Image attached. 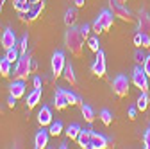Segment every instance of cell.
I'll return each mask as SVG.
<instances>
[{"mask_svg":"<svg viewBox=\"0 0 150 149\" xmlns=\"http://www.w3.org/2000/svg\"><path fill=\"white\" fill-rule=\"evenodd\" d=\"M7 104H9V106H11V108H13V106H14V104H16V97H14V95H11V94H9V97H7Z\"/></svg>","mask_w":150,"mask_h":149,"instance_id":"f35d334b","label":"cell"},{"mask_svg":"<svg viewBox=\"0 0 150 149\" xmlns=\"http://www.w3.org/2000/svg\"><path fill=\"white\" fill-rule=\"evenodd\" d=\"M100 120H102L105 126H109V124L112 122V115H111L109 110H102V111H100Z\"/></svg>","mask_w":150,"mask_h":149,"instance_id":"f546056e","label":"cell"},{"mask_svg":"<svg viewBox=\"0 0 150 149\" xmlns=\"http://www.w3.org/2000/svg\"><path fill=\"white\" fill-rule=\"evenodd\" d=\"M88 45H89V49L95 52V54L100 50V40L97 38V36H91V38H88Z\"/></svg>","mask_w":150,"mask_h":149,"instance_id":"83f0119b","label":"cell"},{"mask_svg":"<svg viewBox=\"0 0 150 149\" xmlns=\"http://www.w3.org/2000/svg\"><path fill=\"white\" fill-rule=\"evenodd\" d=\"M34 88H41V77H34Z\"/></svg>","mask_w":150,"mask_h":149,"instance_id":"60d3db41","label":"cell"},{"mask_svg":"<svg viewBox=\"0 0 150 149\" xmlns=\"http://www.w3.org/2000/svg\"><path fill=\"white\" fill-rule=\"evenodd\" d=\"M111 11L115 16H118L123 22H132V13H130L127 7H123V4H118L115 0H111Z\"/></svg>","mask_w":150,"mask_h":149,"instance_id":"52a82bcc","label":"cell"},{"mask_svg":"<svg viewBox=\"0 0 150 149\" xmlns=\"http://www.w3.org/2000/svg\"><path fill=\"white\" fill-rule=\"evenodd\" d=\"M64 67H66L64 52H63V50L54 52V56H52V74H54V77H59V76H63Z\"/></svg>","mask_w":150,"mask_h":149,"instance_id":"277c9868","label":"cell"},{"mask_svg":"<svg viewBox=\"0 0 150 149\" xmlns=\"http://www.w3.org/2000/svg\"><path fill=\"white\" fill-rule=\"evenodd\" d=\"M9 94L14 95L16 99L23 97V95H25V81H23V79H16L14 83H11V85H9Z\"/></svg>","mask_w":150,"mask_h":149,"instance_id":"30bf717a","label":"cell"},{"mask_svg":"<svg viewBox=\"0 0 150 149\" xmlns=\"http://www.w3.org/2000/svg\"><path fill=\"white\" fill-rule=\"evenodd\" d=\"M91 29H93V32H95V34H102V32H104V27H102V24H100V20H98V16H97V20L93 22Z\"/></svg>","mask_w":150,"mask_h":149,"instance_id":"d6a6232c","label":"cell"},{"mask_svg":"<svg viewBox=\"0 0 150 149\" xmlns=\"http://www.w3.org/2000/svg\"><path fill=\"white\" fill-rule=\"evenodd\" d=\"M81 113H82V117H84L88 122H93V120H95V111H93V108L88 106V104H81Z\"/></svg>","mask_w":150,"mask_h":149,"instance_id":"44dd1931","label":"cell"},{"mask_svg":"<svg viewBox=\"0 0 150 149\" xmlns=\"http://www.w3.org/2000/svg\"><path fill=\"white\" fill-rule=\"evenodd\" d=\"M143 144H145L146 149H150V126H148V129H146L145 135H143Z\"/></svg>","mask_w":150,"mask_h":149,"instance_id":"d590c367","label":"cell"},{"mask_svg":"<svg viewBox=\"0 0 150 149\" xmlns=\"http://www.w3.org/2000/svg\"><path fill=\"white\" fill-rule=\"evenodd\" d=\"M66 137H68V140H77V137H79V133H81V126L79 124H70L68 128H66Z\"/></svg>","mask_w":150,"mask_h":149,"instance_id":"ffe728a7","label":"cell"},{"mask_svg":"<svg viewBox=\"0 0 150 149\" xmlns=\"http://www.w3.org/2000/svg\"><path fill=\"white\" fill-rule=\"evenodd\" d=\"M129 119H130V120L136 119V108H129Z\"/></svg>","mask_w":150,"mask_h":149,"instance_id":"ab89813d","label":"cell"},{"mask_svg":"<svg viewBox=\"0 0 150 149\" xmlns=\"http://www.w3.org/2000/svg\"><path fill=\"white\" fill-rule=\"evenodd\" d=\"M145 58H146V56H145V54H143V52L139 50V47H138V49L134 50V61H136L138 65H143V61H145Z\"/></svg>","mask_w":150,"mask_h":149,"instance_id":"1f68e13d","label":"cell"},{"mask_svg":"<svg viewBox=\"0 0 150 149\" xmlns=\"http://www.w3.org/2000/svg\"><path fill=\"white\" fill-rule=\"evenodd\" d=\"M27 45H29V36L23 34V38H22L20 45H18V49H20V54H27Z\"/></svg>","mask_w":150,"mask_h":149,"instance_id":"4dcf8cb0","label":"cell"},{"mask_svg":"<svg viewBox=\"0 0 150 149\" xmlns=\"http://www.w3.org/2000/svg\"><path fill=\"white\" fill-rule=\"evenodd\" d=\"M141 67H143V70L146 72V76L150 77V54L145 58V61H143V65H141Z\"/></svg>","mask_w":150,"mask_h":149,"instance_id":"e575fe53","label":"cell"},{"mask_svg":"<svg viewBox=\"0 0 150 149\" xmlns=\"http://www.w3.org/2000/svg\"><path fill=\"white\" fill-rule=\"evenodd\" d=\"M48 131H50V135H54V137H59V135H61V131H63V124H61L59 120H55V122L52 120Z\"/></svg>","mask_w":150,"mask_h":149,"instance_id":"484cf974","label":"cell"},{"mask_svg":"<svg viewBox=\"0 0 150 149\" xmlns=\"http://www.w3.org/2000/svg\"><path fill=\"white\" fill-rule=\"evenodd\" d=\"M111 88H112V92H115V95L125 97V95L129 94V79H127V76H123V74H118V76L112 79Z\"/></svg>","mask_w":150,"mask_h":149,"instance_id":"3957f363","label":"cell"},{"mask_svg":"<svg viewBox=\"0 0 150 149\" xmlns=\"http://www.w3.org/2000/svg\"><path fill=\"white\" fill-rule=\"evenodd\" d=\"M43 7H45V2H43V0H38L36 4H32L30 9L27 11V20H29V22L38 20V18L41 16V13H43Z\"/></svg>","mask_w":150,"mask_h":149,"instance_id":"ba28073f","label":"cell"},{"mask_svg":"<svg viewBox=\"0 0 150 149\" xmlns=\"http://www.w3.org/2000/svg\"><path fill=\"white\" fill-rule=\"evenodd\" d=\"M54 106H55V110H64L66 106H70V102H68V99H66V95H64V90H63V88H57V90H55Z\"/></svg>","mask_w":150,"mask_h":149,"instance_id":"9a60e30c","label":"cell"},{"mask_svg":"<svg viewBox=\"0 0 150 149\" xmlns=\"http://www.w3.org/2000/svg\"><path fill=\"white\" fill-rule=\"evenodd\" d=\"M84 36H82V32H81V29H77V27H68V31H66V36H64V45H66V49L75 56V58H81L82 56V49H84Z\"/></svg>","mask_w":150,"mask_h":149,"instance_id":"6da1fadb","label":"cell"},{"mask_svg":"<svg viewBox=\"0 0 150 149\" xmlns=\"http://www.w3.org/2000/svg\"><path fill=\"white\" fill-rule=\"evenodd\" d=\"M75 20H77V9H68L66 13H64V24L68 25V27H71L73 24H75Z\"/></svg>","mask_w":150,"mask_h":149,"instance_id":"cb8c5ba5","label":"cell"},{"mask_svg":"<svg viewBox=\"0 0 150 149\" xmlns=\"http://www.w3.org/2000/svg\"><path fill=\"white\" fill-rule=\"evenodd\" d=\"M148 94H146V92H141V95L138 97V102H136V108L138 110H141V111H145L146 108H148Z\"/></svg>","mask_w":150,"mask_h":149,"instance_id":"d4e9b609","label":"cell"},{"mask_svg":"<svg viewBox=\"0 0 150 149\" xmlns=\"http://www.w3.org/2000/svg\"><path fill=\"white\" fill-rule=\"evenodd\" d=\"M6 58H7L11 63H16L18 59H20V49H18L16 45L11 47V49H7V50H6Z\"/></svg>","mask_w":150,"mask_h":149,"instance_id":"7402d4cb","label":"cell"},{"mask_svg":"<svg viewBox=\"0 0 150 149\" xmlns=\"http://www.w3.org/2000/svg\"><path fill=\"white\" fill-rule=\"evenodd\" d=\"M91 72L95 74L97 77H104L105 76V54H104L102 49L97 52V58H95V61H93V65H91Z\"/></svg>","mask_w":150,"mask_h":149,"instance_id":"8992f818","label":"cell"},{"mask_svg":"<svg viewBox=\"0 0 150 149\" xmlns=\"http://www.w3.org/2000/svg\"><path fill=\"white\" fill-rule=\"evenodd\" d=\"M13 6H14V9L18 11V13H27L29 9H30V4L27 2H18V0H13Z\"/></svg>","mask_w":150,"mask_h":149,"instance_id":"4316f807","label":"cell"},{"mask_svg":"<svg viewBox=\"0 0 150 149\" xmlns=\"http://www.w3.org/2000/svg\"><path fill=\"white\" fill-rule=\"evenodd\" d=\"M107 142L109 140L100 133H93L91 135V149H104V147H107Z\"/></svg>","mask_w":150,"mask_h":149,"instance_id":"e0dca14e","label":"cell"},{"mask_svg":"<svg viewBox=\"0 0 150 149\" xmlns=\"http://www.w3.org/2000/svg\"><path fill=\"white\" fill-rule=\"evenodd\" d=\"M59 147H61V149H66V147H68V142H61Z\"/></svg>","mask_w":150,"mask_h":149,"instance_id":"7bdbcfd3","label":"cell"},{"mask_svg":"<svg viewBox=\"0 0 150 149\" xmlns=\"http://www.w3.org/2000/svg\"><path fill=\"white\" fill-rule=\"evenodd\" d=\"M115 2H118V4H123V6H125V4L129 2V0H115Z\"/></svg>","mask_w":150,"mask_h":149,"instance_id":"ee69618b","label":"cell"},{"mask_svg":"<svg viewBox=\"0 0 150 149\" xmlns=\"http://www.w3.org/2000/svg\"><path fill=\"white\" fill-rule=\"evenodd\" d=\"M134 45H136V47H141V32H138V34L134 36Z\"/></svg>","mask_w":150,"mask_h":149,"instance_id":"74e56055","label":"cell"},{"mask_svg":"<svg viewBox=\"0 0 150 149\" xmlns=\"http://www.w3.org/2000/svg\"><path fill=\"white\" fill-rule=\"evenodd\" d=\"M84 2H86V0H75V6H77V7H82Z\"/></svg>","mask_w":150,"mask_h":149,"instance_id":"b9f144b4","label":"cell"},{"mask_svg":"<svg viewBox=\"0 0 150 149\" xmlns=\"http://www.w3.org/2000/svg\"><path fill=\"white\" fill-rule=\"evenodd\" d=\"M91 135H93V129H81V133L77 137V144L82 149H91Z\"/></svg>","mask_w":150,"mask_h":149,"instance_id":"7c38bea8","label":"cell"},{"mask_svg":"<svg viewBox=\"0 0 150 149\" xmlns=\"http://www.w3.org/2000/svg\"><path fill=\"white\" fill-rule=\"evenodd\" d=\"M11 61L7 59V58H4V59H0V76L2 77H7L9 74H11Z\"/></svg>","mask_w":150,"mask_h":149,"instance_id":"603a6c76","label":"cell"},{"mask_svg":"<svg viewBox=\"0 0 150 149\" xmlns=\"http://www.w3.org/2000/svg\"><path fill=\"white\" fill-rule=\"evenodd\" d=\"M0 43H2V47H4L6 50H7V49H11V47H14V45H16V36H14V31L7 27V29L2 32Z\"/></svg>","mask_w":150,"mask_h":149,"instance_id":"9c48e42d","label":"cell"},{"mask_svg":"<svg viewBox=\"0 0 150 149\" xmlns=\"http://www.w3.org/2000/svg\"><path fill=\"white\" fill-rule=\"evenodd\" d=\"M141 47H145V49H148V47H150V34L141 32Z\"/></svg>","mask_w":150,"mask_h":149,"instance_id":"836d02e7","label":"cell"},{"mask_svg":"<svg viewBox=\"0 0 150 149\" xmlns=\"http://www.w3.org/2000/svg\"><path fill=\"white\" fill-rule=\"evenodd\" d=\"M79 29H81V32H82L84 38H88V34H89V29H91V27H89L88 24H84V25H82V27H79Z\"/></svg>","mask_w":150,"mask_h":149,"instance_id":"8d00e7d4","label":"cell"},{"mask_svg":"<svg viewBox=\"0 0 150 149\" xmlns=\"http://www.w3.org/2000/svg\"><path fill=\"white\" fill-rule=\"evenodd\" d=\"M32 72V59L29 58V54H22L20 56V59L16 61V67H14V72H13V76L16 79H27L29 77V74Z\"/></svg>","mask_w":150,"mask_h":149,"instance_id":"7a4b0ae2","label":"cell"},{"mask_svg":"<svg viewBox=\"0 0 150 149\" xmlns=\"http://www.w3.org/2000/svg\"><path fill=\"white\" fill-rule=\"evenodd\" d=\"M98 20H100L104 31H109V29L112 27V24H115V14H112V11H109V9H104V11L98 14Z\"/></svg>","mask_w":150,"mask_h":149,"instance_id":"8fae6325","label":"cell"},{"mask_svg":"<svg viewBox=\"0 0 150 149\" xmlns=\"http://www.w3.org/2000/svg\"><path fill=\"white\" fill-rule=\"evenodd\" d=\"M40 101H41V88H34L27 95V108H34Z\"/></svg>","mask_w":150,"mask_h":149,"instance_id":"ac0fdd59","label":"cell"},{"mask_svg":"<svg viewBox=\"0 0 150 149\" xmlns=\"http://www.w3.org/2000/svg\"><path fill=\"white\" fill-rule=\"evenodd\" d=\"M63 77L71 85V86H75L77 85V77H75V72H73V67H71V63L70 65H66L64 67V72H63Z\"/></svg>","mask_w":150,"mask_h":149,"instance_id":"d6986e66","label":"cell"},{"mask_svg":"<svg viewBox=\"0 0 150 149\" xmlns=\"http://www.w3.org/2000/svg\"><path fill=\"white\" fill-rule=\"evenodd\" d=\"M63 90H64V88H63ZM64 95H66V99H68L70 106H73V104H81V97H79V95H75L73 92H68V90H64Z\"/></svg>","mask_w":150,"mask_h":149,"instance_id":"f1b7e54d","label":"cell"},{"mask_svg":"<svg viewBox=\"0 0 150 149\" xmlns=\"http://www.w3.org/2000/svg\"><path fill=\"white\" fill-rule=\"evenodd\" d=\"M38 122L40 126H50L52 124V111L48 106H43L40 110V113H38Z\"/></svg>","mask_w":150,"mask_h":149,"instance_id":"2e32d148","label":"cell"},{"mask_svg":"<svg viewBox=\"0 0 150 149\" xmlns=\"http://www.w3.org/2000/svg\"><path fill=\"white\" fill-rule=\"evenodd\" d=\"M138 31L150 34V16L146 11H139V18H138Z\"/></svg>","mask_w":150,"mask_h":149,"instance_id":"5bb4252c","label":"cell"},{"mask_svg":"<svg viewBox=\"0 0 150 149\" xmlns=\"http://www.w3.org/2000/svg\"><path fill=\"white\" fill-rule=\"evenodd\" d=\"M48 133H50V131L43 129V126H41V129H40V131L36 133V137H34V147H36V149L47 147V144H48Z\"/></svg>","mask_w":150,"mask_h":149,"instance_id":"4fadbf2b","label":"cell"},{"mask_svg":"<svg viewBox=\"0 0 150 149\" xmlns=\"http://www.w3.org/2000/svg\"><path fill=\"white\" fill-rule=\"evenodd\" d=\"M132 83L141 90V92H146L148 90V76H146V72L143 70V67H136L134 72H132Z\"/></svg>","mask_w":150,"mask_h":149,"instance_id":"5b68a950","label":"cell"}]
</instances>
